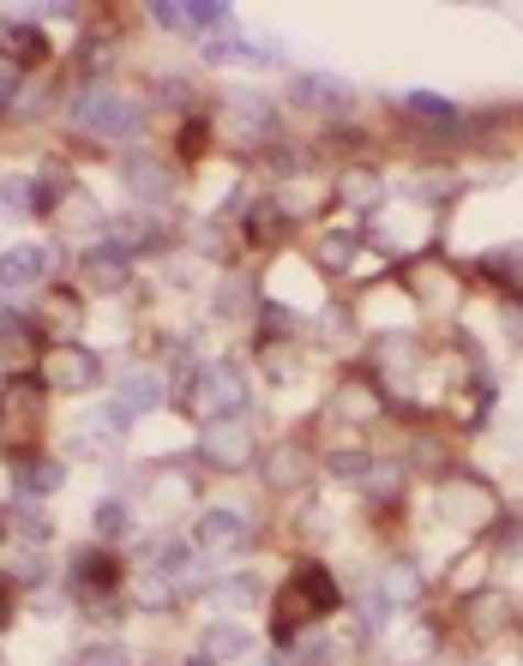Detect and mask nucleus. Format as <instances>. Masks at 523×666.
I'll list each match as a JSON object with an SVG mask.
<instances>
[{"instance_id": "nucleus-1", "label": "nucleus", "mask_w": 523, "mask_h": 666, "mask_svg": "<svg viewBox=\"0 0 523 666\" xmlns=\"http://www.w3.org/2000/svg\"><path fill=\"white\" fill-rule=\"evenodd\" d=\"M325 612H337V583H331L325 565H301L277 595V636L301 631V624L325 619Z\"/></svg>"}, {"instance_id": "nucleus-2", "label": "nucleus", "mask_w": 523, "mask_h": 666, "mask_svg": "<svg viewBox=\"0 0 523 666\" xmlns=\"http://www.w3.org/2000/svg\"><path fill=\"white\" fill-rule=\"evenodd\" d=\"M73 126L91 138H126L138 126V102L114 97L109 84H85L79 97H73Z\"/></svg>"}, {"instance_id": "nucleus-3", "label": "nucleus", "mask_w": 523, "mask_h": 666, "mask_svg": "<svg viewBox=\"0 0 523 666\" xmlns=\"http://www.w3.org/2000/svg\"><path fill=\"white\" fill-rule=\"evenodd\" d=\"M241 396H247V384H241L235 366H205V373H199V391H193V415L229 420L241 408Z\"/></svg>"}, {"instance_id": "nucleus-4", "label": "nucleus", "mask_w": 523, "mask_h": 666, "mask_svg": "<svg viewBox=\"0 0 523 666\" xmlns=\"http://www.w3.org/2000/svg\"><path fill=\"white\" fill-rule=\"evenodd\" d=\"M199 451H205V463L211 469H241L253 456V432H247V420H205V439H199Z\"/></svg>"}, {"instance_id": "nucleus-5", "label": "nucleus", "mask_w": 523, "mask_h": 666, "mask_svg": "<svg viewBox=\"0 0 523 666\" xmlns=\"http://www.w3.org/2000/svg\"><path fill=\"white\" fill-rule=\"evenodd\" d=\"M439 510H445L452 522H493V517H500V498H493V486L457 475V481L439 493Z\"/></svg>"}, {"instance_id": "nucleus-6", "label": "nucleus", "mask_w": 523, "mask_h": 666, "mask_svg": "<svg viewBox=\"0 0 523 666\" xmlns=\"http://www.w3.org/2000/svg\"><path fill=\"white\" fill-rule=\"evenodd\" d=\"M97 354L91 349H79V342H60V349H48L43 354V379L55 384V391H85V384H97Z\"/></svg>"}, {"instance_id": "nucleus-7", "label": "nucleus", "mask_w": 523, "mask_h": 666, "mask_svg": "<svg viewBox=\"0 0 523 666\" xmlns=\"http://www.w3.org/2000/svg\"><path fill=\"white\" fill-rule=\"evenodd\" d=\"M0 415H7V427L24 439V432L43 420V379H7L0 384Z\"/></svg>"}, {"instance_id": "nucleus-8", "label": "nucleus", "mask_w": 523, "mask_h": 666, "mask_svg": "<svg viewBox=\"0 0 523 666\" xmlns=\"http://www.w3.org/2000/svg\"><path fill=\"white\" fill-rule=\"evenodd\" d=\"M55 271V247H12V252H0V289H31V283H43V276Z\"/></svg>"}, {"instance_id": "nucleus-9", "label": "nucleus", "mask_w": 523, "mask_h": 666, "mask_svg": "<svg viewBox=\"0 0 523 666\" xmlns=\"http://www.w3.org/2000/svg\"><path fill=\"white\" fill-rule=\"evenodd\" d=\"M199 541L216 546V553H235V546L253 541V517L247 510H205L199 517Z\"/></svg>"}, {"instance_id": "nucleus-10", "label": "nucleus", "mask_w": 523, "mask_h": 666, "mask_svg": "<svg viewBox=\"0 0 523 666\" xmlns=\"http://www.w3.org/2000/svg\"><path fill=\"white\" fill-rule=\"evenodd\" d=\"M151 19L169 24V31H223L229 7H211V0H193V7H151Z\"/></svg>"}, {"instance_id": "nucleus-11", "label": "nucleus", "mask_w": 523, "mask_h": 666, "mask_svg": "<svg viewBox=\"0 0 523 666\" xmlns=\"http://www.w3.org/2000/svg\"><path fill=\"white\" fill-rule=\"evenodd\" d=\"M205 661H216V666L253 661V636L241 631V624H211V631H205Z\"/></svg>"}, {"instance_id": "nucleus-12", "label": "nucleus", "mask_w": 523, "mask_h": 666, "mask_svg": "<svg viewBox=\"0 0 523 666\" xmlns=\"http://www.w3.org/2000/svg\"><path fill=\"white\" fill-rule=\"evenodd\" d=\"M0 55H7L12 67H36V60L48 55V36L36 31V24H12V31H0Z\"/></svg>"}, {"instance_id": "nucleus-13", "label": "nucleus", "mask_w": 523, "mask_h": 666, "mask_svg": "<svg viewBox=\"0 0 523 666\" xmlns=\"http://www.w3.org/2000/svg\"><path fill=\"white\" fill-rule=\"evenodd\" d=\"M85 283L91 289H121L126 283V252L121 247H97V252H85Z\"/></svg>"}, {"instance_id": "nucleus-14", "label": "nucleus", "mask_w": 523, "mask_h": 666, "mask_svg": "<svg viewBox=\"0 0 523 666\" xmlns=\"http://www.w3.org/2000/svg\"><path fill=\"white\" fill-rule=\"evenodd\" d=\"M60 481H67V469L48 463V456H31V463H19V486H24V498H48V493H60Z\"/></svg>"}, {"instance_id": "nucleus-15", "label": "nucleus", "mask_w": 523, "mask_h": 666, "mask_svg": "<svg viewBox=\"0 0 523 666\" xmlns=\"http://www.w3.org/2000/svg\"><path fill=\"white\" fill-rule=\"evenodd\" d=\"M337 415H343V420H379V384L349 379V384L337 391Z\"/></svg>"}, {"instance_id": "nucleus-16", "label": "nucleus", "mask_w": 523, "mask_h": 666, "mask_svg": "<svg viewBox=\"0 0 523 666\" xmlns=\"http://www.w3.org/2000/svg\"><path fill=\"white\" fill-rule=\"evenodd\" d=\"M505 624H512V600H500V595L469 600V631H476V636H500Z\"/></svg>"}, {"instance_id": "nucleus-17", "label": "nucleus", "mask_w": 523, "mask_h": 666, "mask_svg": "<svg viewBox=\"0 0 523 666\" xmlns=\"http://www.w3.org/2000/svg\"><path fill=\"white\" fill-rule=\"evenodd\" d=\"M157 403H163L157 373H126L121 379V408H138V415H145V408H157Z\"/></svg>"}, {"instance_id": "nucleus-18", "label": "nucleus", "mask_w": 523, "mask_h": 666, "mask_svg": "<svg viewBox=\"0 0 523 666\" xmlns=\"http://www.w3.org/2000/svg\"><path fill=\"white\" fill-rule=\"evenodd\" d=\"M126 187H133V192H145V199H169V174H163L157 162H145V157H133V162H126Z\"/></svg>"}, {"instance_id": "nucleus-19", "label": "nucleus", "mask_w": 523, "mask_h": 666, "mask_svg": "<svg viewBox=\"0 0 523 666\" xmlns=\"http://www.w3.org/2000/svg\"><path fill=\"white\" fill-rule=\"evenodd\" d=\"M73 576H79V588H109L114 583V558L109 553H79L73 558Z\"/></svg>"}, {"instance_id": "nucleus-20", "label": "nucleus", "mask_w": 523, "mask_h": 666, "mask_svg": "<svg viewBox=\"0 0 523 666\" xmlns=\"http://www.w3.org/2000/svg\"><path fill=\"white\" fill-rule=\"evenodd\" d=\"M296 97H308V102H343V97H349V84H343L337 72H331V79H325V72H308V79L296 84Z\"/></svg>"}, {"instance_id": "nucleus-21", "label": "nucleus", "mask_w": 523, "mask_h": 666, "mask_svg": "<svg viewBox=\"0 0 523 666\" xmlns=\"http://www.w3.org/2000/svg\"><path fill=\"white\" fill-rule=\"evenodd\" d=\"M12 517H19V534H24V541H48V529H55V522H48V510L36 505V498H24Z\"/></svg>"}, {"instance_id": "nucleus-22", "label": "nucleus", "mask_w": 523, "mask_h": 666, "mask_svg": "<svg viewBox=\"0 0 523 666\" xmlns=\"http://www.w3.org/2000/svg\"><path fill=\"white\" fill-rule=\"evenodd\" d=\"M271 481L277 486H296L301 481V451H277L271 456Z\"/></svg>"}, {"instance_id": "nucleus-23", "label": "nucleus", "mask_w": 523, "mask_h": 666, "mask_svg": "<svg viewBox=\"0 0 523 666\" xmlns=\"http://www.w3.org/2000/svg\"><path fill=\"white\" fill-rule=\"evenodd\" d=\"M97 529H103V534H121L126 529V505H121V498H103V505H97Z\"/></svg>"}, {"instance_id": "nucleus-24", "label": "nucleus", "mask_w": 523, "mask_h": 666, "mask_svg": "<svg viewBox=\"0 0 523 666\" xmlns=\"http://www.w3.org/2000/svg\"><path fill=\"white\" fill-rule=\"evenodd\" d=\"M79 666H133L126 661V648H114V643H97V648H85Z\"/></svg>"}, {"instance_id": "nucleus-25", "label": "nucleus", "mask_w": 523, "mask_h": 666, "mask_svg": "<svg viewBox=\"0 0 523 666\" xmlns=\"http://www.w3.org/2000/svg\"><path fill=\"white\" fill-rule=\"evenodd\" d=\"M43 313H48V318H55V325H60V330H67V325H73V318H79V301H73V294H48V301H43Z\"/></svg>"}, {"instance_id": "nucleus-26", "label": "nucleus", "mask_w": 523, "mask_h": 666, "mask_svg": "<svg viewBox=\"0 0 523 666\" xmlns=\"http://www.w3.org/2000/svg\"><path fill=\"white\" fill-rule=\"evenodd\" d=\"M410 114H421V121H457L452 102H439V97H410Z\"/></svg>"}, {"instance_id": "nucleus-27", "label": "nucleus", "mask_w": 523, "mask_h": 666, "mask_svg": "<svg viewBox=\"0 0 523 666\" xmlns=\"http://www.w3.org/2000/svg\"><path fill=\"white\" fill-rule=\"evenodd\" d=\"M398 486H403L398 469H374V475H367V493L374 498H398Z\"/></svg>"}, {"instance_id": "nucleus-28", "label": "nucleus", "mask_w": 523, "mask_h": 666, "mask_svg": "<svg viewBox=\"0 0 523 666\" xmlns=\"http://www.w3.org/2000/svg\"><path fill=\"white\" fill-rule=\"evenodd\" d=\"M379 595H391V600H415V571H391Z\"/></svg>"}, {"instance_id": "nucleus-29", "label": "nucleus", "mask_w": 523, "mask_h": 666, "mask_svg": "<svg viewBox=\"0 0 523 666\" xmlns=\"http://www.w3.org/2000/svg\"><path fill=\"white\" fill-rule=\"evenodd\" d=\"M361 612H367V624H391V612H398V600H391V595H379V588H374Z\"/></svg>"}, {"instance_id": "nucleus-30", "label": "nucleus", "mask_w": 523, "mask_h": 666, "mask_svg": "<svg viewBox=\"0 0 523 666\" xmlns=\"http://www.w3.org/2000/svg\"><path fill=\"white\" fill-rule=\"evenodd\" d=\"M331 475L355 481V475H367V463H361V456H355V451H337V456H331Z\"/></svg>"}, {"instance_id": "nucleus-31", "label": "nucleus", "mask_w": 523, "mask_h": 666, "mask_svg": "<svg viewBox=\"0 0 523 666\" xmlns=\"http://www.w3.org/2000/svg\"><path fill=\"white\" fill-rule=\"evenodd\" d=\"M7 204H19V211H31V204H36V192L24 187V174H12V181H7Z\"/></svg>"}, {"instance_id": "nucleus-32", "label": "nucleus", "mask_w": 523, "mask_h": 666, "mask_svg": "<svg viewBox=\"0 0 523 666\" xmlns=\"http://www.w3.org/2000/svg\"><path fill=\"white\" fill-rule=\"evenodd\" d=\"M216 600H223V607H247V600H259V588H253V583H235V588H223Z\"/></svg>"}, {"instance_id": "nucleus-33", "label": "nucleus", "mask_w": 523, "mask_h": 666, "mask_svg": "<svg viewBox=\"0 0 523 666\" xmlns=\"http://www.w3.org/2000/svg\"><path fill=\"white\" fill-rule=\"evenodd\" d=\"M349 252H355V235H325V259H349Z\"/></svg>"}, {"instance_id": "nucleus-34", "label": "nucleus", "mask_w": 523, "mask_h": 666, "mask_svg": "<svg viewBox=\"0 0 523 666\" xmlns=\"http://www.w3.org/2000/svg\"><path fill=\"white\" fill-rule=\"evenodd\" d=\"M343 192H349L355 204H367V199H374V187H367V174H349V187H343Z\"/></svg>"}, {"instance_id": "nucleus-35", "label": "nucleus", "mask_w": 523, "mask_h": 666, "mask_svg": "<svg viewBox=\"0 0 523 666\" xmlns=\"http://www.w3.org/2000/svg\"><path fill=\"white\" fill-rule=\"evenodd\" d=\"M505 330L523 342V306H518V301H505Z\"/></svg>"}, {"instance_id": "nucleus-36", "label": "nucleus", "mask_w": 523, "mask_h": 666, "mask_svg": "<svg viewBox=\"0 0 523 666\" xmlns=\"http://www.w3.org/2000/svg\"><path fill=\"white\" fill-rule=\"evenodd\" d=\"M199 145H205V126H187V133H181V150H187V157H193Z\"/></svg>"}, {"instance_id": "nucleus-37", "label": "nucleus", "mask_w": 523, "mask_h": 666, "mask_svg": "<svg viewBox=\"0 0 523 666\" xmlns=\"http://www.w3.org/2000/svg\"><path fill=\"white\" fill-rule=\"evenodd\" d=\"M12 619V600H7V583H0V624Z\"/></svg>"}]
</instances>
